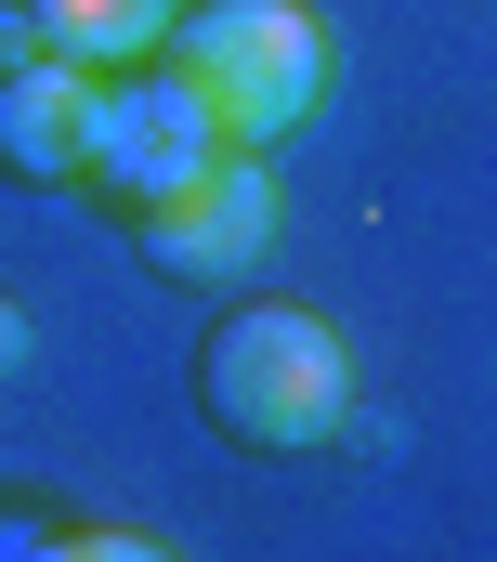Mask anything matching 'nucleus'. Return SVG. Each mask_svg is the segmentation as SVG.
I'll use <instances>...</instances> for the list:
<instances>
[{"instance_id":"nucleus-1","label":"nucleus","mask_w":497,"mask_h":562,"mask_svg":"<svg viewBox=\"0 0 497 562\" xmlns=\"http://www.w3.org/2000/svg\"><path fill=\"white\" fill-rule=\"evenodd\" d=\"M197 419L236 458H314L354 431V340L314 301H236L197 340Z\"/></svg>"},{"instance_id":"nucleus-2","label":"nucleus","mask_w":497,"mask_h":562,"mask_svg":"<svg viewBox=\"0 0 497 562\" xmlns=\"http://www.w3.org/2000/svg\"><path fill=\"white\" fill-rule=\"evenodd\" d=\"M157 53L197 79V105L223 119V144H262V157L301 132L328 105V79H341V40H328L314 0H184Z\"/></svg>"},{"instance_id":"nucleus-3","label":"nucleus","mask_w":497,"mask_h":562,"mask_svg":"<svg viewBox=\"0 0 497 562\" xmlns=\"http://www.w3.org/2000/svg\"><path fill=\"white\" fill-rule=\"evenodd\" d=\"M131 249H144V276L170 288H248L262 262H275V223H288V196H275V157L262 144H223L210 170H184L170 196H144V210H119Z\"/></svg>"},{"instance_id":"nucleus-4","label":"nucleus","mask_w":497,"mask_h":562,"mask_svg":"<svg viewBox=\"0 0 497 562\" xmlns=\"http://www.w3.org/2000/svg\"><path fill=\"white\" fill-rule=\"evenodd\" d=\"M223 157V119L197 105V79L170 66V53H144V66H92V132H79V183L106 196V210H144V196H170L184 170H210Z\"/></svg>"},{"instance_id":"nucleus-5","label":"nucleus","mask_w":497,"mask_h":562,"mask_svg":"<svg viewBox=\"0 0 497 562\" xmlns=\"http://www.w3.org/2000/svg\"><path fill=\"white\" fill-rule=\"evenodd\" d=\"M79 132H92V66H66V53L0 66V170L13 183H79Z\"/></svg>"},{"instance_id":"nucleus-6","label":"nucleus","mask_w":497,"mask_h":562,"mask_svg":"<svg viewBox=\"0 0 497 562\" xmlns=\"http://www.w3.org/2000/svg\"><path fill=\"white\" fill-rule=\"evenodd\" d=\"M26 13H40V53H66V66H144L184 0H26Z\"/></svg>"},{"instance_id":"nucleus-7","label":"nucleus","mask_w":497,"mask_h":562,"mask_svg":"<svg viewBox=\"0 0 497 562\" xmlns=\"http://www.w3.org/2000/svg\"><path fill=\"white\" fill-rule=\"evenodd\" d=\"M26 353H40V327H26V301H13V288H0V380H13V367H26Z\"/></svg>"},{"instance_id":"nucleus-8","label":"nucleus","mask_w":497,"mask_h":562,"mask_svg":"<svg viewBox=\"0 0 497 562\" xmlns=\"http://www.w3.org/2000/svg\"><path fill=\"white\" fill-rule=\"evenodd\" d=\"M26 53H40V13H26V0H0V66H26Z\"/></svg>"}]
</instances>
